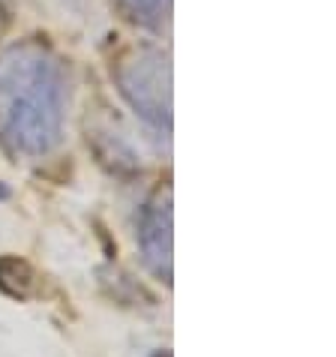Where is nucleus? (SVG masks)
<instances>
[{"label":"nucleus","instance_id":"3","mask_svg":"<svg viewBox=\"0 0 336 357\" xmlns=\"http://www.w3.org/2000/svg\"><path fill=\"white\" fill-rule=\"evenodd\" d=\"M138 250L142 261L156 280L171 285L174 273V222H171V190H160L142 207L138 216Z\"/></svg>","mask_w":336,"mask_h":357},{"label":"nucleus","instance_id":"4","mask_svg":"<svg viewBox=\"0 0 336 357\" xmlns=\"http://www.w3.org/2000/svg\"><path fill=\"white\" fill-rule=\"evenodd\" d=\"M33 289H36L33 267L22 259H15V255H0V291L24 301V297L33 294Z\"/></svg>","mask_w":336,"mask_h":357},{"label":"nucleus","instance_id":"1","mask_svg":"<svg viewBox=\"0 0 336 357\" xmlns=\"http://www.w3.org/2000/svg\"><path fill=\"white\" fill-rule=\"evenodd\" d=\"M69 105L66 66L45 43L24 39L0 52V144L43 160L63 142Z\"/></svg>","mask_w":336,"mask_h":357},{"label":"nucleus","instance_id":"2","mask_svg":"<svg viewBox=\"0 0 336 357\" xmlns=\"http://www.w3.org/2000/svg\"><path fill=\"white\" fill-rule=\"evenodd\" d=\"M126 105L156 132H171V63L160 45H138L114 69Z\"/></svg>","mask_w":336,"mask_h":357},{"label":"nucleus","instance_id":"5","mask_svg":"<svg viewBox=\"0 0 336 357\" xmlns=\"http://www.w3.org/2000/svg\"><path fill=\"white\" fill-rule=\"evenodd\" d=\"M117 3H121L123 15L144 31H162L168 22V9H171V0H117Z\"/></svg>","mask_w":336,"mask_h":357}]
</instances>
